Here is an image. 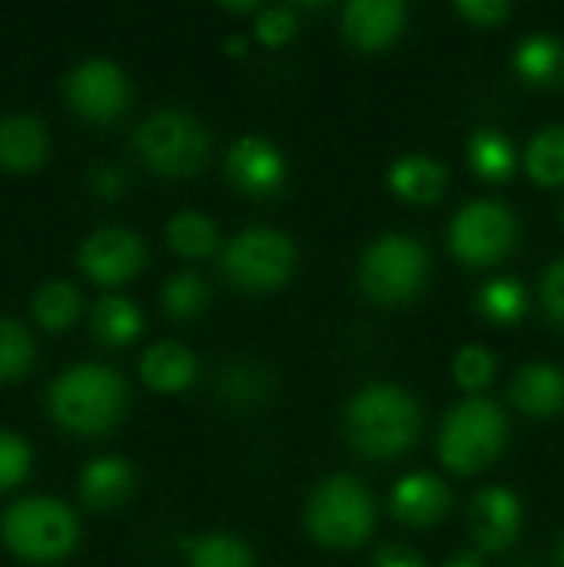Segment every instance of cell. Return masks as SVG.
Returning a JSON list of instances; mask_svg holds the SVG:
<instances>
[{"label": "cell", "instance_id": "37", "mask_svg": "<svg viewBox=\"0 0 564 567\" xmlns=\"http://www.w3.org/2000/svg\"><path fill=\"white\" fill-rule=\"evenodd\" d=\"M90 186H93V193H96V196H103V199H116V196L126 189V173H123V169H116V166H96V169L90 173Z\"/></svg>", "mask_w": 564, "mask_h": 567}, {"label": "cell", "instance_id": "13", "mask_svg": "<svg viewBox=\"0 0 564 567\" xmlns=\"http://www.w3.org/2000/svg\"><path fill=\"white\" fill-rule=\"evenodd\" d=\"M409 23V7L402 0H352L342 7V37L362 50H389Z\"/></svg>", "mask_w": 564, "mask_h": 567}, {"label": "cell", "instance_id": "33", "mask_svg": "<svg viewBox=\"0 0 564 567\" xmlns=\"http://www.w3.org/2000/svg\"><path fill=\"white\" fill-rule=\"evenodd\" d=\"M299 30L293 7H263L253 20V33L263 47H286Z\"/></svg>", "mask_w": 564, "mask_h": 567}, {"label": "cell", "instance_id": "17", "mask_svg": "<svg viewBox=\"0 0 564 567\" xmlns=\"http://www.w3.org/2000/svg\"><path fill=\"white\" fill-rule=\"evenodd\" d=\"M445 183H449L445 166L425 153H406L389 166V189L409 206L439 203L445 193Z\"/></svg>", "mask_w": 564, "mask_h": 567}, {"label": "cell", "instance_id": "21", "mask_svg": "<svg viewBox=\"0 0 564 567\" xmlns=\"http://www.w3.org/2000/svg\"><path fill=\"white\" fill-rule=\"evenodd\" d=\"M512 66L532 86H558L564 83V43L548 33H532L515 47Z\"/></svg>", "mask_w": 564, "mask_h": 567}, {"label": "cell", "instance_id": "22", "mask_svg": "<svg viewBox=\"0 0 564 567\" xmlns=\"http://www.w3.org/2000/svg\"><path fill=\"white\" fill-rule=\"evenodd\" d=\"M90 332L96 342H103L110 349L130 346L143 332V312L123 296H103L90 309Z\"/></svg>", "mask_w": 564, "mask_h": 567}, {"label": "cell", "instance_id": "30", "mask_svg": "<svg viewBox=\"0 0 564 567\" xmlns=\"http://www.w3.org/2000/svg\"><path fill=\"white\" fill-rule=\"evenodd\" d=\"M452 379L462 392L482 395L495 379V355L485 346H465L452 359Z\"/></svg>", "mask_w": 564, "mask_h": 567}, {"label": "cell", "instance_id": "3", "mask_svg": "<svg viewBox=\"0 0 564 567\" xmlns=\"http://www.w3.org/2000/svg\"><path fill=\"white\" fill-rule=\"evenodd\" d=\"M306 532L322 548H359L376 528V498L352 475H329L306 502Z\"/></svg>", "mask_w": 564, "mask_h": 567}, {"label": "cell", "instance_id": "39", "mask_svg": "<svg viewBox=\"0 0 564 567\" xmlns=\"http://www.w3.org/2000/svg\"><path fill=\"white\" fill-rule=\"evenodd\" d=\"M445 567H482V558L479 555H472V551H462V555H452Z\"/></svg>", "mask_w": 564, "mask_h": 567}, {"label": "cell", "instance_id": "15", "mask_svg": "<svg viewBox=\"0 0 564 567\" xmlns=\"http://www.w3.org/2000/svg\"><path fill=\"white\" fill-rule=\"evenodd\" d=\"M389 508L392 518L406 528H432L452 512V492L439 475L412 472L392 488Z\"/></svg>", "mask_w": 564, "mask_h": 567}, {"label": "cell", "instance_id": "42", "mask_svg": "<svg viewBox=\"0 0 564 567\" xmlns=\"http://www.w3.org/2000/svg\"><path fill=\"white\" fill-rule=\"evenodd\" d=\"M562 219H564V203H562Z\"/></svg>", "mask_w": 564, "mask_h": 567}, {"label": "cell", "instance_id": "11", "mask_svg": "<svg viewBox=\"0 0 564 567\" xmlns=\"http://www.w3.org/2000/svg\"><path fill=\"white\" fill-rule=\"evenodd\" d=\"M80 269L100 282V286H120L126 279H133L143 262H146V249L143 239L133 229L123 226H103L96 233H90L80 246Z\"/></svg>", "mask_w": 564, "mask_h": 567}, {"label": "cell", "instance_id": "18", "mask_svg": "<svg viewBox=\"0 0 564 567\" xmlns=\"http://www.w3.org/2000/svg\"><path fill=\"white\" fill-rule=\"evenodd\" d=\"M47 156V130L37 116L13 113L0 120V166L13 173L37 169Z\"/></svg>", "mask_w": 564, "mask_h": 567}, {"label": "cell", "instance_id": "29", "mask_svg": "<svg viewBox=\"0 0 564 567\" xmlns=\"http://www.w3.org/2000/svg\"><path fill=\"white\" fill-rule=\"evenodd\" d=\"M189 567H256L249 545H243L233 535H206L196 542H186Z\"/></svg>", "mask_w": 564, "mask_h": 567}, {"label": "cell", "instance_id": "16", "mask_svg": "<svg viewBox=\"0 0 564 567\" xmlns=\"http://www.w3.org/2000/svg\"><path fill=\"white\" fill-rule=\"evenodd\" d=\"M509 399L532 419H552L564 409V372L555 362H529L515 372Z\"/></svg>", "mask_w": 564, "mask_h": 567}, {"label": "cell", "instance_id": "27", "mask_svg": "<svg viewBox=\"0 0 564 567\" xmlns=\"http://www.w3.org/2000/svg\"><path fill=\"white\" fill-rule=\"evenodd\" d=\"M160 306L173 322H189L209 306V286L196 272H176L163 282Z\"/></svg>", "mask_w": 564, "mask_h": 567}, {"label": "cell", "instance_id": "12", "mask_svg": "<svg viewBox=\"0 0 564 567\" xmlns=\"http://www.w3.org/2000/svg\"><path fill=\"white\" fill-rule=\"evenodd\" d=\"M522 502L505 485L482 488L469 505V532L475 538V548L485 555L509 551L522 535Z\"/></svg>", "mask_w": 564, "mask_h": 567}, {"label": "cell", "instance_id": "36", "mask_svg": "<svg viewBox=\"0 0 564 567\" xmlns=\"http://www.w3.org/2000/svg\"><path fill=\"white\" fill-rule=\"evenodd\" d=\"M455 10L472 27H482V30H492L512 17V3H505V0H462V3H455Z\"/></svg>", "mask_w": 564, "mask_h": 567}, {"label": "cell", "instance_id": "24", "mask_svg": "<svg viewBox=\"0 0 564 567\" xmlns=\"http://www.w3.org/2000/svg\"><path fill=\"white\" fill-rule=\"evenodd\" d=\"M522 163H525V173L535 179V186H542V189L564 186V123L542 126L532 136Z\"/></svg>", "mask_w": 564, "mask_h": 567}, {"label": "cell", "instance_id": "2", "mask_svg": "<svg viewBox=\"0 0 564 567\" xmlns=\"http://www.w3.org/2000/svg\"><path fill=\"white\" fill-rule=\"evenodd\" d=\"M50 415L76 435H100L126 409V382L116 369L100 362H83L53 379L47 392Z\"/></svg>", "mask_w": 564, "mask_h": 567}, {"label": "cell", "instance_id": "38", "mask_svg": "<svg viewBox=\"0 0 564 567\" xmlns=\"http://www.w3.org/2000/svg\"><path fill=\"white\" fill-rule=\"evenodd\" d=\"M372 567H425L422 555L412 551L409 545H382L376 551V561Z\"/></svg>", "mask_w": 564, "mask_h": 567}, {"label": "cell", "instance_id": "1", "mask_svg": "<svg viewBox=\"0 0 564 567\" xmlns=\"http://www.w3.org/2000/svg\"><path fill=\"white\" fill-rule=\"evenodd\" d=\"M422 435V409L412 392L392 382L359 389L346 405V439L369 462L402 458Z\"/></svg>", "mask_w": 564, "mask_h": 567}, {"label": "cell", "instance_id": "9", "mask_svg": "<svg viewBox=\"0 0 564 567\" xmlns=\"http://www.w3.org/2000/svg\"><path fill=\"white\" fill-rule=\"evenodd\" d=\"M519 246V216L499 199H472L449 223V252L472 266H499Z\"/></svg>", "mask_w": 564, "mask_h": 567}, {"label": "cell", "instance_id": "41", "mask_svg": "<svg viewBox=\"0 0 564 567\" xmlns=\"http://www.w3.org/2000/svg\"><path fill=\"white\" fill-rule=\"evenodd\" d=\"M558 558H562V567H564V542H562V551H558Z\"/></svg>", "mask_w": 564, "mask_h": 567}, {"label": "cell", "instance_id": "40", "mask_svg": "<svg viewBox=\"0 0 564 567\" xmlns=\"http://www.w3.org/2000/svg\"><path fill=\"white\" fill-rule=\"evenodd\" d=\"M246 47H249V43H246V37H243V33H233V37L226 40V50H229L233 56H243V53H246Z\"/></svg>", "mask_w": 564, "mask_h": 567}, {"label": "cell", "instance_id": "25", "mask_svg": "<svg viewBox=\"0 0 564 567\" xmlns=\"http://www.w3.org/2000/svg\"><path fill=\"white\" fill-rule=\"evenodd\" d=\"M166 243L183 259H209L219 249V229L209 216L183 209L166 223Z\"/></svg>", "mask_w": 564, "mask_h": 567}, {"label": "cell", "instance_id": "31", "mask_svg": "<svg viewBox=\"0 0 564 567\" xmlns=\"http://www.w3.org/2000/svg\"><path fill=\"white\" fill-rule=\"evenodd\" d=\"M33 362V342L27 329L7 316H0V382L20 379Z\"/></svg>", "mask_w": 564, "mask_h": 567}, {"label": "cell", "instance_id": "35", "mask_svg": "<svg viewBox=\"0 0 564 567\" xmlns=\"http://www.w3.org/2000/svg\"><path fill=\"white\" fill-rule=\"evenodd\" d=\"M539 302H542L545 316H548L555 326H562L564 329V256H558V259L545 269L542 286H539Z\"/></svg>", "mask_w": 564, "mask_h": 567}, {"label": "cell", "instance_id": "28", "mask_svg": "<svg viewBox=\"0 0 564 567\" xmlns=\"http://www.w3.org/2000/svg\"><path fill=\"white\" fill-rule=\"evenodd\" d=\"M33 316L43 329L50 332H60L66 326L76 322L80 316V292L70 286V282H43L37 292H33Z\"/></svg>", "mask_w": 564, "mask_h": 567}, {"label": "cell", "instance_id": "14", "mask_svg": "<svg viewBox=\"0 0 564 567\" xmlns=\"http://www.w3.org/2000/svg\"><path fill=\"white\" fill-rule=\"evenodd\" d=\"M226 176L246 196H273L286 183V159L266 136H243L226 156Z\"/></svg>", "mask_w": 564, "mask_h": 567}, {"label": "cell", "instance_id": "32", "mask_svg": "<svg viewBox=\"0 0 564 567\" xmlns=\"http://www.w3.org/2000/svg\"><path fill=\"white\" fill-rule=\"evenodd\" d=\"M266 389H269V379H266V369L259 365H229L223 369V379H219V392L226 402L233 405H253V402H263L266 399Z\"/></svg>", "mask_w": 564, "mask_h": 567}, {"label": "cell", "instance_id": "7", "mask_svg": "<svg viewBox=\"0 0 564 567\" xmlns=\"http://www.w3.org/2000/svg\"><path fill=\"white\" fill-rule=\"evenodd\" d=\"M429 252L406 233H386L359 259V286L382 306L412 302L429 282Z\"/></svg>", "mask_w": 564, "mask_h": 567}, {"label": "cell", "instance_id": "20", "mask_svg": "<svg viewBox=\"0 0 564 567\" xmlns=\"http://www.w3.org/2000/svg\"><path fill=\"white\" fill-rule=\"evenodd\" d=\"M133 482L136 478H133L130 462H123V458H96L80 475V498L90 508L110 512V508H120L130 498Z\"/></svg>", "mask_w": 564, "mask_h": 567}, {"label": "cell", "instance_id": "5", "mask_svg": "<svg viewBox=\"0 0 564 567\" xmlns=\"http://www.w3.org/2000/svg\"><path fill=\"white\" fill-rule=\"evenodd\" d=\"M219 266L233 289L246 296H269L293 279L299 266V249L283 229L249 226L226 243Z\"/></svg>", "mask_w": 564, "mask_h": 567}, {"label": "cell", "instance_id": "6", "mask_svg": "<svg viewBox=\"0 0 564 567\" xmlns=\"http://www.w3.org/2000/svg\"><path fill=\"white\" fill-rule=\"evenodd\" d=\"M136 153L143 163L163 176H193L206 166L213 153L209 130L186 110L163 106L150 113L133 136Z\"/></svg>", "mask_w": 564, "mask_h": 567}, {"label": "cell", "instance_id": "34", "mask_svg": "<svg viewBox=\"0 0 564 567\" xmlns=\"http://www.w3.org/2000/svg\"><path fill=\"white\" fill-rule=\"evenodd\" d=\"M30 468V449L23 439L10 435V432H0V492L13 488L23 482Z\"/></svg>", "mask_w": 564, "mask_h": 567}, {"label": "cell", "instance_id": "26", "mask_svg": "<svg viewBox=\"0 0 564 567\" xmlns=\"http://www.w3.org/2000/svg\"><path fill=\"white\" fill-rule=\"evenodd\" d=\"M475 309L492 326H515L529 312V289L512 276H499V279H492V282H485L479 289Z\"/></svg>", "mask_w": 564, "mask_h": 567}, {"label": "cell", "instance_id": "23", "mask_svg": "<svg viewBox=\"0 0 564 567\" xmlns=\"http://www.w3.org/2000/svg\"><path fill=\"white\" fill-rule=\"evenodd\" d=\"M469 166L485 183H505L515 173L519 156H515V146L505 133L482 126L469 140Z\"/></svg>", "mask_w": 564, "mask_h": 567}, {"label": "cell", "instance_id": "10", "mask_svg": "<svg viewBox=\"0 0 564 567\" xmlns=\"http://www.w3.org/2000/svg\"><path fill=\"white\" fill-rule=\"evenodd\" d=\"M63 93L73 113L93 123L116 120L130 103V80L113 60H83L63 76Z\"/></svg>", "mask_w": 564, "mask_h": 567}, {"label": "cell", "instance_id": "4", "mask_svg": "<svg viewBox=\"0 0 564 567\" xmlns=\"http://www.w3.org/2000/svg\"><path fill=\"white\" fill-rule=\"evenodd\" d=\"M505 442H509L505 412L482 395H469L442 419L435 449L449 472L475 475L502 455Z\"/></svg>", "mask_w": 564, "mask_h": 567}, {"label": "cell", "instance_id": "8", "mask_svg": "<svg viewBox=\"0 0 564 567\" xmlns=\"http://www.w3.org/2000/svg\"><path fill=\"white\" fill-rule=\"evenodd\" d=\"M0 538L17 558L53 561L76 545V515L57 498H23L0 515Z\"/></svg>", "mask_w": 564, "mask_h": 567}, {"label": "cell", "instance_id": "19", "mask_svg": "<svg viewBox=\"0 0 564 567\" xmlns=\"http://www.w3.org/2000/svg\"><path fill=\"white\" fill-rule=\"evenodd\" d=\"M140 379L153 392H183L196 379V355L180 342H156L140 359Z\"/></svg>", "mask_w": 564, "mask_h": 567}]
</instances>
